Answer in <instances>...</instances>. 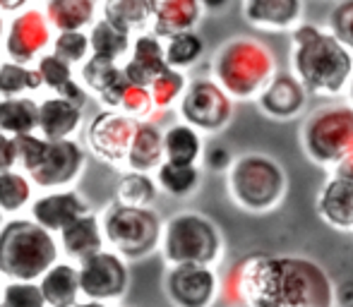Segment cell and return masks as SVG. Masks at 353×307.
Returning <instances> with one entry per match:
<instances>
[{
  "mask_svg": "<svg viewBox=\"0 0 353 307\" xmlns=\"http://www.w3.org/2000/svg\"><path fill=\"white\" fill-rule=\"evenodd\" d=\"M82 127V108L68 98L48 94L37 103V135L43 140H68Z\"/></svg>",
  "mask_w": 353,
  "mask_h": 307,
  "instance_id": "20",
  "label": "cell"
},
{
  "mask_svg": "<svg viewBox=\"0 0 353 307\" xmlns=\"http://www.w3.org/2000/svg\"><path fill=\"white\" fill-rule=\"evenodd\" d=\"M166 56H163V39L152 34L149 29L132 34L128 58L121 63V70L130 84L149 87L152 79L161 70H166Z\"/></svg>",
  "mask_w": 353,
  "mask_h": 307,
  "instance_id": "18",
  "label": "cell"
},
{
  "mask_svg": "<svg viewBox=\"0 0 353 307\" xmlns=\"http://www.w3.org/2000/svg\"><path fill=\"white\" fill-rule=\"evenodd\" d=\"M0 307H46L39 281H5Z\"/></svg>",
  "mask_w": 353,
  "mask_h": 307,
  "instance_id": "39",
  "label": "cell"
},
{
  "mask_svg": "<svg viewBox=\"0 0 353 307\" xmlns=\"http://www.w3.org/2000/svg\"><path fill=\"white\" fill-rule=\"evenodd\" d=\"M34 200V185L27 173L19 168L0 171V211L3 216H17L32 204Z\"/></svg>",
  "mask_w": 353,
  "mask_h": 307,
  "instance_id": "31",
  "label": "cell"
},
{
  "mask_svg": "<svg viewBox=\"0 0 353 307\" xmlns=\"http://www.w3.org/2000/svg\"><path fill=\"white\" fill-rule=\"evenodd\" d=\"M223 178L231 202L250 216L274 214L288 195L286 166L265 151H245L236 156Z\"/></svg>",
  "mask_w": 353,
  "mask_h": 307,
  "instance_id": "4",
  "label": "cell"
},
{
  "mask_svg": "<svg viewBox=\"0 0 353 307\" xmlns=\"http://www.w3.org/2000/svg\"><path fill=\"white\" fill-rule=\"evenodd\" d=\"M79 82L84 84L89 94L99 96V101L103 103V108H118L123 92L130 82L123 75L121 65L111 61H103V58L89 56V61L79 67Z\"/></svg>",
  "mask_w": 353,
  "mask_h": 307,
  "instance_id": "21",
  "label": "cell"
},
{
  "mask_svg": "<svg viewBox=\"0 0 353 307\" xmlns=\"http://www.w3.org/2000/svg\"><path fill=\"white\" fill-rule=\"evenodd\" d=\"M5 22H8V19H5V14L0 12V39H3V32H5Z\"/></svg>",
  "mask_w": 353,
  "mask_h": 307,
  "instance_id": "50",
  "label": "cell"
},
{
  "mask_svg": "<svg viewBox=\"0 0 353 307\" xmlns=\"http://www.w3.org/2000/svg\"><path fill=\"white\" fill-rule=\"evenodd\" d=\"M202 8V12H223L233 0H197Z\"/></svg>",
  "mask_w": 353,
  "mask_h": 307,
  "instance_id": "46",
  "label": "cell"
},
{
  "mask_svg": "<svg viewBox=\"0 0 353 307\" xmlns=\"http://www.w3.org/2000/svg\"><path fill=\"white\" fill-rule=\"evenodd\" d=\"M327 29L353 53V0H341L332 8Z\"/></svg>",
  "mask_w": 353,
  "mask_h": 307,
  "instance_id": "41",
  "label": "cell"
},
{
  "mask_svg": "<svg viewBox=\"0 0 353 307\" xmlns=\"http://www.w3.org/2000/svg\"><path fill=\"white\" fill-rule=\"evenodd\" d=\"M135 125L137 120L128 118L125 113L103 108L101 113L94 116V120L87 127L89 149L108 163H125Z\"/></svg>",
  "mask_w": 353,
  "mask_h": 307,
  "instance_id": "14",
  "label": "cell"
},
{
  "mask_svg": "<svg viewBox=\"0 0 353 307\" xmlns=\"http://www.w3.org/2000/svg\"><path fill=\"white\" fill-rule=\"evenodd\" d=\"M241 14L257 32H291L305 19V0H241Z\"/></svg>",
  "mask_w": 353,
  "mask_h": 307,
  "instance_id": "17",
  "label": "cell"
},
{
  "mask_svg": "<svg viewBox=\"0 0 353 307\" xmlns=\"http://www.w3.org/2000/svg\"><path fill=\"white\" fill-rule=\"evenodd\" d=\"M39 288L46 307H72L79 295V271L70 260H58L46 274L39 279Z\"/></svg>",
  "mask_w": 353,
  "mask_h": 307,
  "instance_id": "26",
  "label": "cell"
},
{
  "mask_svg": "<svg viewBox=\"0 0 353 307\" xmlns=\"http://www.w3.org/2000/svg\"><path fill=\"white\" fill-rule=\"evenodd\" d=\"M41 87V77H39L34 65H22V63L12 61H0V98L10 96H34Z\"/></svg>",
  "mask_w": 353,
  "mask_h": 307,
  "instance_id": "34",
  "label": "cell"
},
{
  "mask_svg": "<svg viewBox=\"0 0 353 307\" xmlns=\"http://www.w3.org/2000/svg\"><path fill=\"white\" fill-rule=\"evenodd\" d=\"M0 293H3V284H0Z\"/></svg>",
  "mask_w": 353,
  "mask_h": 307,
  "instance_id": "54",
  "label": "cell"
},
{
  "mask_svg": "<svg viewBox=\"0 0 353 307\" xmlns=\"http://www.w3.org/2000/svg\"><path fill=\"white\" fill-rule=\"evenodd\" d=\"M79 271V295L89 300H121L130 286V266L113 250H99L77 264Z\"/></svg>",
  "mask_w": 353,
  "mask_h": 307,
  "instance_id": "11",
  "label": "cell"
},
{
  "mask_svg": "<svg viewBox=\"0 0 353 307\" xmlns=\"http://www.w3.org/2000/svg\"><path fill=\"white\" fill-rule=\"evenodd\" d=\"M58 235V247H61V255H65V260L79 264L87 257L97 255L99 250L106 247L103 242V233H101V221L97 214L87 211L79 219H74L72 224H68L65 229Z\"/></svg>",
  "mask_w": 353,
  "mask_h": 307,
  "instance_id": "23",
  "label": "cell"
},
{
  "mask_svg": "<svg viewBox=\"0 0 353 307\" xmlns=\"http://www.w3.org/2000/svg\"><path fill=\"white\" fill-rule=\"evenodd\" d=\"M233 151L228 149L223 142L214 140V142H205V149H202V158H200V168L210 173H226L233 163Z\"/></svg>",
  "mask_w": 353,
  "mask_h": 307,
  "instance_id": "42",
  "label": "cell"
},
{
  "mask_svg": "<svg viewBox=\"0 0 353 307\" xmlns=\"http://www.w3.org/2000/svg\"><path fill=\"white\" fill-rule=\"evenodd\" d=\"M53 29L48 24L46 14L41 8L27 5L19 12L10 14V19L5 22L3 32V56L12 63H22V65H34L39 56L51 48L53 41Z\"/></svg>",
  "mask_w": 353,
  "mask_h": 307,
  "instance_id": "10",
  "label": "cell"
},
{
  "mask_svg": "<svg viewBox=\"0 0 353 307\" xmlns=\"http://www.w3.org/2000/svg\"><path fill=\"white\" fill-rule=\"evenodd\" d=\"M29 3H32V0H0V12H3V14H14V12H19L22 8H27Z\"/></svg>",
  "mask_w": 353,
  "mask_h": 307,
  "instance_id": "47",
  "label": "cell"
},
{
  "mask_svg": "<svg viewBox=\"0 0 353 307\" xmlns=\"http://www.w3.org/2000/svg\"><path fill=\"white\" fill-rule=\"evenodd\" d=\"M202 8L197 0H152L149 8V32L159 39L197 29L202 19Z\"/></svg>",
  "mask_w": 353,
  "mask_h": 307,
  "instance_id": "22",
  "label": "cell"
},
{
  "mask_svg": "<svg viewBox=\"0 0 353 307\" xmlns=\"http://www.w3.org/2000/svg\"><path fill=\"white\" fill-rule=\"evenodd\" d=\"M34 67H37L39 77H41V87L48 89L51 94H56V96H61L74 79H77L74 67H70L68 63H63L61 58H56L51 51L39 56L37 61H34Z\"/></svg>",
  "mask_w": 353,
  "mask_h": 307,
  "instance_id": "38",
  "label": "cell"
},
{
  "mask_svg": "<svg viewBox=\"0 0 353 307\" xmlns=\"http://www.w3.org/2000/svg\"><path fill=\"white\" fill-rule=\"evenodd\" d=\"M48 51L56 58H61L63 63H68L70 67H74V70H79L92 56L87 32H56Z\"/></svg>",
  "mask_w": 353,
  "mask_h": 307,
  "instance_id": "37",
  "label": "cell"
},
{
  "mask_svg": "<svg viewBox=\"0 0 353 307\" xmlns=\"http://www.w3.org/2000/svg\"><path fill=\"white\" fill-rule=\"evenodd\" d=\"M241 307H257V305H241Z\"/></svg>",
  "mask_w": 353,
  "mask_h": 307,
  "instance_id": "53",
  "label": "cell"
},
{
  "mask_svg": "<svg viewBox=\"0 0 353 307\" xmlns=\"http://www.w3.org/2000/svg\"><path fill=\"white\" fill-rule=\"evenodd\" d=\"M84 149L74 137L68 140H46L43 151L39 156L37 166L27 173L34 187L46 190H61L70 187L84 171Z\"/></svg>",
  "mask_w": 353,
  "mask_h": 307,
  "instance_id": "12",
  "label": "cell"
},
{
  "mask_svg": "<svg viewBox=\"0 0 353 307\" xmlns=\"http://www.w3.org/2000/svg\"><path fill=\"white\" fill-rule=\"evenodd\" d=\"M202 149H205V135L188 123H171L163 130V161L200 166Z\"/></svg>",
  "mask_w": 353,
  "mask_h": 307,
  "instance_id": "27",
  "label": "cell"
},
{
  "mask_svg": "<svg viewBox=\"0 0 353 307\" xmlns=\"http://www.w3.org/2000/svg\"><path fill=\"white\" fill-rule=\"evenodd\" d=\"M37 103L34 96L0 98V132L10 137L37 132Z\"/></svg>",
  "mask_w": 353,
  "mask_h": 307,
  "instance_id": "33",
  "label": "cell"
},
{
  "mask_svg": "<svg viewBox=\"0 0 353 307\" xmlns=\"http://www.w3.org/2000/svg\"><path fill=\"white\" fill-rule=\"evenodd\" d=\"M188 87V75L183 70H173V67H166L161 70L157 77L152 79L149 84V94H152V101H154V111H168L178 103L181 94L185 92Z\"/></svg>",
  "mask_w": 353,
  "mask_h": 307,
  "instance_id": "36",
  "label": "cell"
},
{
  "mask_svg": "<svg viewBox=\"0 0 353 307\" xmlns=\"http://www.w3.org/2000/svg\"><path fill=\"white\" fill-rule=\"evenodd\" d=\"M53 32H87L99 14V0H43L41 5Z\"/></svg>",
  "mask_w": 353,
  "mask_h": 307,
  "instance_id": "25",
  "label": "cell"
},
{
  "mask_svg": "<svg viewBox=\"0 0 353 307\" xmlns=\"http://www.w3.org/2000/svg\"><path fill=\"white\" fill-rule=\"evenodd\" d=\"M298 145L307 161L332 171L341 158L353 154V108L344 98L322 101L303 116Z\"/></svg>",
  "mask_w": 353,
  "mask_h": 307,
  "instance_id": "7",
  "label": "cell"
},
{
  "mask_svg": "<svg viewBox=\"0 0 353 307\" xmlns=\"http://www.w3.org/2000/svg\"><path fill=\"white\" fill-rule=\"evenodd\" d=\"M159 197V187L152 173L125 171L116 185V202L125 207H152Z\"/></svg>",
  "mask_w": 353,
  "mask_h": 307,
  "instance_id": "35",
  "label": "cell"
},
{
  "mask_svg": "<svg viewBox=\"0 0 353 307\" xmlns=\"http://www.w3.org/2000/svg\"><path fill=\"white\" fill-rule=\"evenodd\" d=\"M178 118L202 135H219L226 130L236 113V101L212 77L188 79L185 92L176 103Z\"/></svg>",
  "mask_w": 353,
  "mask_h": 307,
  "instance_id": "9",
  "label": "cell"
},
{
  "mask_svg": "<svg viewBox=\"0 0 353 307\" xmlns=\"http://www.w3.org/2000/svg\"><path fill=\"white\" fill-rule=\"evenodd\" d=\"M291 67L305 92L322 101L344 98L353 75V53L327 27L303 19L291 32Z\"/></svg>",
  "mask_w": 353,
  "mask_h": 307,
  "instance_id": "2",
  "label": "cell"
},
{
  "mask_svg": "<svg viewBox=\"0 0 353 307\" xmlns=\"http://www.w3.org/2000/svg\"><path fill=\"white\" fill-rule=\"evenodd\" d=\"M315 211L330 229L353 233V180L330 173L317 190Z\"/></svg>",
  "mask_w": 353,
  "mask_h": 307,
  "instance_id": "19",
  "label": "cell"
},
{
  "mask_svg": "<svg viewBox=\"0 0 353 307\" xmlns=\"http://www.w3.org/2000/svg\"><path fill=\"white\" fill-rule=\"evenodd\" d=\"M0 61H3V48H0Z\"/></svg>",
  "mask_w": 353,
  "mask_h": 307,
  "instance_id": "52",
  "label": "cell"
},
{
  "mask_svg": "<svg viewBox=\"0 0 353 307\" xmlns=\"http://www.w3.org/2000/svg\"><path fill=\"white\" fill-rule=\"evenodd\" d=\"M17 168V158H14V140L5 132H0V171H10Z\"/></svg>",
  "mask_w": 353,
  "mask_h": 307,
  "instance_id": "43",
  "label": "cell"
},
{
  "mask_svg": "<svg viewBox=\"0 0 353 307\" xmlns=\"http://www.w3.org/2000/svg\"><path fill=\"white\" fill-rule=\"evenodd\" d=\"M152 176H154V180H157L159 192H166V195L173 197V200H188V197L195 195L202 185V168L200 166L161 161Z\"/></svg>",
  "mask_w": 353,
  "mask_h": 307,
  "instance_id": "29",
  "label": "cell"
},
{
  "mask_svg": "<svg viewBox=\"0 0 353 307\" xmlns=\"http://www.w3.org/2000/svg\"><path fill=\"white\" fill-rule=\"evenodd\" d=\"M116 111L125 113V116L132 118V120H152V118L157 116L149 89L137 87V84H128L125 92H123V96H121V101H118Z\"/></svg>",
  "mask_w": 353,
  "mask_h": 307,
  "instance_id": "40",
  "label": "cell"
},
{
  "mask_svg": "<svg viewBox=\"0 0 353 307\" xmlns=\"http://www.w3.org/2000/svg\"><path fill=\"white\" fill-rule=\"evenodd\" d=\"M163 161V130L157 120H137L130 149L125 156L128 171L154 173Z\"/></svg>",
  "mask_w": 353,
  "mask_h": 307,
  "instance_id": "24",
  "label": "cell"
},
{
  "mask_svg": "<svg viewBox=\"0 0 353 307\" xmlns=\"http://www.w3.org/2000/svg\"><path fill=\"white\" fill-rule=\"evenodd\" d=\"M334 279L307 255L250 252L219 274L226 307H336Z\"/></svg>",
  "mask_w": 353,
  "mask_h": 307,
  "instance_id": "1",
  "label": "cell"
},
{
  "mask_svg": "<svg viewBox=\"0 0 353 307\" xmlns=\"http://www.w3.org/2000/svg\"><path fill=\"white\" fill-rule=\"evenodd\" d=\"M163 56H166L168 67L188 72L205 56V39L197 34V29L173 34V36L163 39Z\"/></svg>",
  "mask_w": 353,
  "mask_h": 307,
  "instance_id": "32",
  "label": "cell"
},
{
  "mask_svg": "<svg viewBox=\"0 0 353 307\" xmlns=\"http://www.w3.org/2000/svg\"><path fill=\"white\" fill-rule=\"evenodd\" d=\"M61 260L58 237L37 221L8 216L0 224V276L5 281H39Z\"/></svg>",
  "mask_w": 353,
  "mask_h": 307,
  "instance_id": "5",
  "label": "cell"
},
{
  "mask_svg": "<svg viewBox=\"0 0 353 307\" xmlns=\"http://www.w3.org/2000/svg\"><path fill=\"white\" fill-rule=\"evenodd\" d=\"M210 72L236 103H255L262 89L279 72V61L260 36L236 34L214 51Z\"/></svg>",
  "mask_w": 353,
  "mask_h": 307,
  "instance_id": "3",
  "label": "cell"
},
{
  "mask_svg": "<svg viewBox=\"0 0 353 307\" xmlns=\"http://www.w3.org/2000/svg\"><path fill=\"white\" fill-rule=\"evenodd\" d=\"M149 8L152 0H99V17L128 34H137L149 27Z\"/></svg>",
  "mask_w": 353,
  "mask_h": 307,
  "instance_id": "30",
  "label": "cell"
},
{
  "mask_svg": "<svg viewBox=\"0 0 353 307\" xmlns=\"http://www.w3.org/2000/svg\"><path fill=\"white\" fill-rule=\"evenodd\" d=\"M310 101V94L305 92L301 82L296 79L291 70H281L272 77V82L262 89V94L255 98L260 113L267 120L288 123L303 118Z\"/></svg>",
  "mask_w": 353,
  "mask_h": 307,
  "instance_id": "15",
  "label": "cell"
},
{
  "mask_svg": "<svg viewBox=\"0 0 353 307\" xmlns=\"http://www.w3.org/2000/svg\"><path fill=\"white\" fill-rule=\"evenodd\" d=\"M163 293L173 307H214L219 303L216 266L171 264L163 276Z\"/></svg>",
  "mask_w": 353,
  "mask_h": 307,
  "instance_id": "13",
  "label": "cell"
},
{
  "mask_svg": "<svg viewBox=\"0 0 353 307\" xmlns=\"http://www.w3.org/2000/svg\"><path fill=\"white\" fill-rule=\"evenodd\" d=\"M99 221L103 242L123 260H142L159 250L163 221L152 207H125L113 202Z\"/></svg>",
  "mask_w": 353,
  "mask_h": 307,
  "instance_id": "8",
  "label": "cell"
},
{
  "mask_svg": "<svg viewBox=\"0 0 353 307\" xmlns=\"http://www.w3.org/2000/svg\"><path fill=\"white\" fill-rule=\"evenodd\" d=\"M334 303H336V307H353V279H346L336 286Z\"/></svg>",
  "mask_w": 353,
  "mask_h": 307,
  "instance_id": "44",
  "label": "cell"
},
{
  "mask_svg": "<svg viewBox=\"0 0 353 307\" xmlns=\"http://www.w3.org/2000/svg\"><path fill=\"white\" fill-rule=\"evenodd\" d=\"M344 101L349 103V106L353 108V75L349 79V84H346V92H344Z\"/></svg>",
  "mask_w": 353,
  "mask_h": 307,
  "instance_id": "49",
  "label": "cell"
},
{
  "mask_svg": "<svg viewBox=\"0 0 353 307\" xmlns=\"http://www.w3.org/2000/svg\"><path fill=\"white\" fill-rule=\"evenodd\" d=\"M166 264H207L216 266L226 250L219 224L205 211L185 209L176 211L163 221L161 240H159Z\"/></svg>",
  "mask_w": 353,
  "mask_h": 307,
  "instance_id": "6",
  "label": "cell"
},
{
  "mask_svg": "<svg viewBox=\"0 0 353 307\" xmlns=\"http://www.w3.org/2000/svg\"><path fill=\"white\" fill-rule=\"evenodd\" d=\"M87 36H89L92 56L103 58V61H111V63H118V65L128 58L132 34H128L125 29L111 24L108 19L97 17V22L87 29Z\"/></svg>",
  "mask_w": 353,
  "mask_h": 307,
  "instance_id": "28",
  "label": "cell"
},
{
  "mask_svg": "<svg viewBox=\"0 0 353 307\" xmlns=\"http://www.w3.org/2000/svg\"><path fill=\"white\" fill-rule=\"evenodd\" d=\"M72 307H108V303H101V300H89V298H79Z\"/></svg>",
  "mask_w": 353,
  "mask_h": 307,
  "instance_id": "48",
  "label": "cell"
},
{
  "mask_svg": "<svg viewBox=\"0 0 353 307\" xmlns=\"http://www.w3.org/2000/svg\"><path fill=\"white\" fill-rule=\"evenodd\" d=\"M330 173H336V176H344V178H349V180H353V154H349L346 158H341Z\"/></svg>",
  "mask_w": 353,
  "mask_h": 307,
  "instance_id": "45",
  "label": "cell"
},
{
  "mask_svg": "<svg viewBox=\"0 0 353 307\" xmlns=\"http://www.w3.org/2000/svg\"><path fill=\"white\" fill-rule=\"evenodd\" d=\"M3 219H5V216H3V211H0V224H3Z\"/></svg>",
  "mask_w": 353,
  "mask_h": 307,
  "instance_id": "51",
  "label": "cell"
},
{
  "mask_svg": "<svg viewBox=\"0 0 353 307\" xmlns=\"http://www.w3.org/2000/svg\"><path fill=\"white\" fill-rule=\"evenodd\" d=\"M87 211V200L77 190L61 187V190H46L43 195L34 197L32 204H29V219L56 235Z\"/></svg>",
  "mask_w": 353,
  "mask_h": 307,
  "instance_id": "16",
  "label": "cell"
}]
</instances>
